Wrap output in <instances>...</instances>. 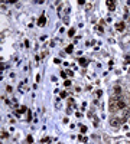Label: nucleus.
<instances>
[{
  "label": "nucleus",
  "mask_w": 130,
  "mask_h": 144,
  "mask_svg": "<svg viewBox=\"0 0 130 144\" xmlns=\"http://www.w3.org/2000/svg\"><path fill=\"white\" fill-rule=\"evenodd\" d=\"M81 131L85 132V131H87V127H85V125H81Z\"/></svg>",
  "instance_id": "nucleus-14"
},
{
  "label": "nucleus",
  "mask_w": 130,
  "mask_h": 144,
  "mask_svg": "<svg viewBox=\"0 0 130 144\" xmlns=\"http://www.w3.org/2000/svg\"><path fill=\"white\" fill-rule=\"evenodd\" d=\"M72 51H74V45H68L65 48V52H67V53H72Z\"/></svg>",
  "instance_id": "nucleus-8"
},
{
  "label": "nucleus",
  "mask_w": 130,
  "mask_h": 144,
  "mask_svg": "<svg viewBox=\"0 0 130 144\" xmlns=\"http://www.w3.org/2000/svg\"><path fill=\"white\" fill-rule=\"evenodd\" d=\"M33 141V138H32V135H28V143H32Z\"/></svg>",
  "instance_id": "nucleus-13"
},
{
  "label": "nucleus",
  "mask_w": 130,
  "mask_h": 144,
  "mask_svg": "<svg viewBox=\"0 0 130 144\" xmlns=\"http://www.w3.org/2000/svg\"><path fill=\"white\" fill-rule=\"evenodd\" d=\"M116 29H117L118 32H123L124 29H126V25H124L123 22H118L117 25H116Z\"/></svg>",
  "instance_id": "nucleus-5"
},
{
  "label": "nucleus",
  "mask_w": 130,
  "mask_h": 144,
  "mask_svg": "<svg viewBox=\"0 0 130 144\" xmlns=\"http://www.w3.org/2000/svg\"><path fill=\"white\" fill-rule=\"evenodd\" d=\"M7 135H9V134H7L6 131H2V138H7Z\"/></svg>",
  "instance_id": "nucleus-11"
},
{
  "label": "nucleus",
  "mask_w": 130,
  "mask_h": 144,
  "mask_svg": "<svg viewBox=\"0 0 130 144\" xmlns=\"http://www.w3.org/2000/svg\"><path fill=\"white\" fill-rule=\"evenodd\" d=\"M114 92L117 94V97H118V95L121 94V86H120V85H116V86H114Z\"/></svg>",
  "instance_id": "nucleus-9"
},
{
  "label": "nucleus",
  "mask_w": 130,
  "mask_h": 144,
  "mask_svg": "<svg viewBox=\"0 0 130 144\" xmlns=\"http://www.w3.org/2000/svg\"><path fill=\"white\" fill-rule=\"evenodd\" d=\"M78 63H80L81 66H87V65H88L87 59H84V58H80V59H78Z\"/></svg>",
  "instance_id": "nucleus-6"
},
{
  "label": "nucleus",
  "mask_w": 130,
  "mask_h": 144,
  "mask_svg": "<svg viewBox=\"0 0 130 144\" xmlns=\"http://www.w3.org/2000/svg\"><path fill=\"white\" fill-rule=\"evenodd\" d=\"M67 97V92H61V98H65Z\"/></svg>",
  "instance_id": "nucleus-16"
},
{
  "label": "nucleus",
  "mask_w": 130,
  "mask_h": 144,
  "mask_svg": "<svg viewBox=\"0 0 130 144\" xmlns=\"http://www.w3.org/2000/svg\"><path fill=\"white\" fill-rule=\"evenodd\" d=\"M120 124H121V120H120V118H111V120H110V125L111 127H118Z\"/></svg>",
  "instance_id": "nucleus-2"
},
{
  "label": "nucleus",
  "mask_w": 130,
  "mask_h": 144,
  "mask_svg": "<svg viewBox=\"0 0 130 144\" xmlns=\"http://www.w3.org/2000/svg\"><path fill=\"white\" fill-rule=\"evenodd\" d=\"M114 99H116V107H117V111H118V109L126 108V102H124L120 97H114Z\"/></svg>",
  "instance_id": "nucleus-1"
},
{
  "label": "nucleus",
  "mask_w": 130,
  "mask_h": 144,
  "mask_svg": "<svg viewBox=\"0 0 130 144\" xmlns=\"http://www.w3.org/2000/svg\"><path fill=\"white\" fill-rule=\"evenodd\" d=\"M103 95V91H97V97H101Z\"/></svg>",
  "instance_id": "nucleus-17"
},
{
  "label": "nucleus",
  "mask_w": 130,
  "mask_h": 144,
  "mask_svg": "<svg viewBox=\"0 0 130 144\" xmlns=\"http://www.w3.org/2000/svg\"><path fill=\"white\" fill-rule=\"evenodd\" d=\"M65 86H71V82L70 81H65Z\"/></svg>",
  "instance_id": "nucleus-15"
},
{
  "label": "nucleus",
  "mask_w": 130,
  "mask_h": 144,
  "mask_svg": "<svg viewBox=\"0 0 130 144\" xmlns=\"http://www.w3.org/2000/svg\"><path fill=\"white\" fill-rule=\"evenodd\" d=\"M68 35H70V36H74V35H75V30H74V29H71V30L68 32Z\"/></svg>",
  "instance_id": "nucleus-12"
},
{
  "label": "nucleus",
  "mask_w": 130,
  "mask_h": 144,
  "mask_svg": "<svg viewBox=\"0 0 130 144\" xmlns=\"http://www.w3.org/2000/svg\"><path fill=\"white\" fill-rule=\"evenodd\" d=\"M107 6H108V10H114L116 9V3L114 2H107Z\"/></svg>",
  "instance_id": "nucleus-7"
},
{
  "label": "nucleus",
  "mask_w": 130,
  "mask_h": 144,
  "mask_svg": "<svg viewBox=\"0 0 130 144\" xmlns=\"http://www.w3.org/2000/svg\"><path fill=\"white\" fill-rule=\"evenodd\" d=\"M26 111H28V108H26V107H20V108L18 109L19 114H23V112H26Z\"/></svg>",
  "instance_id": "nucleus-10"
},
{
  "label": "nucleus",
  "mask_w": 130,
  "mask_h": 144,
  "mask_svg": "<svg viewBox=\"0 0 130 144\" xmlns=\"http://www.w3.org/2000/svg\"><path fill=\"white\" fill-rule=\"evenodd\" d=\"M124 114H126V115H129V114H130V107H129V108H127V111H126Z\"/></svg>",
  "instance_id": "nucleus-18"
},
{
  "label": "nucleus",
  "mask_w": 130,
  "mask_h": 144,
  "mask_svg": "<svg viewBox=\"0 0 130 144\" xmlns=\"http://www.w3.org/2000/svg\"><path fill=\"white\" fill-rule=\"evenodd\" d=\"M110 111H111V112H116V111H117V107H116V99H114V97L110 99Z\"/></svg>",
  "instance_id": "nucleus-3"
},
{
  "label": "nucleus",
  "mask_w": 130,
  "mask_h": 144,
  "mask_svg": "<svg viewBox=\"0 0 130 144\" xmlns=\"http://www.w3.org/2000/svg\"><path fill=\"white\" fill-rule=\"evenodd\" d=\"M45 23H46V16H45V15H42V16L38 19V26H43Z\"/></svg>",
  "instance_id": "nucleus-4"
}]
</instances>
